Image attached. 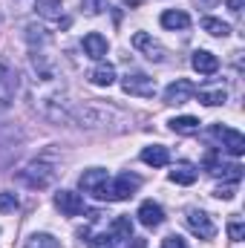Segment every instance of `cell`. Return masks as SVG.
Here are the masks:
<instances>
[{
    "mask_svg": "<svg viewBox=\"0 0 245 248\" xmlns=\"http://www.w3.org/2000/svg\"><path fill=\"white\" fill-rule=\"evenodd\" d=\"M136 217H138V222H141L144 228H159V225L165 222V211H162V205H156V202H141Z\"/></svg>",
    "mask_w": 245,
    "mask_h": 248,
    "instance_id": "obj_9",
    "label": "cell"
},
{
    "mask_svg": "<svg viewBox=\"0 0 245 248\" xmlns=\"http://www.w3.org/2000/svg\"><path fill=\"white\" fill-rule=\"evenodd\" d=\"M228 9H231V12H240V9H243V0H228Z\"/></svg>",
    "mask_w": 245,
    "mask_h": 248,
    "instance_id": "obj_28",
    "label": "cell"
},
{
    "mask_svg": "<svg viewBox=\"0 0 245 248\" xmlns=\"http://www.w3.org/2000/svg\"><path fill=\"white\" fill-rule=\"evenodd\" d=\"M193 93H196L193 81H187V78H176L173 84H168V90H165V101H168V104H184V101L193 98Z\"/></svg>",
    "mask_w": 245,
    "mask_h": 248,
    "instance_id": "obj_6",
    "label": "cell"
},
{
    "mask_svg": "<svg viewBox=\"0 0 245 248\" xmlns=\"http://www.w3.org/2000/svg\"><path fill=\"white\" fill-rule=\"evenodd\" d=\"M133 46L141 49L150 61H165V46H162L159 41H153L147 32H136V35H133Z\"/></svg>",
    "mask_w": 245,
    "mask_h": 248,
    "instance_id": "obj_8",
    "label": "cell"
},
{
    "mask_svg": "<svg viewBox=\"0 0 245 248\" xmlns=\"http://www.w3.org/2000/svg\"><path fill=\"white\" fill-rule=\"evenodd\" d=\"M196 176H199V170H196L190 162H179V165L170 170V182H176V185H193Z\"/></svg>",
    "mask_w": 245,
    "mask_h": 248,
    "instance_id": "obj_13",
    "label": "cell"
},
{
    "mask_svg": "<svg viewBox=\"0 0 245 248\" xmlns=\"http://www.w3.org/2000/svg\"><path fill=\"white\" fill-rule=\"evenodd\" d=\"M211 136L222 141V147L231 153V156H243L245 153V136L234 127H222V124H214L211 127Z\"/></svg>",
    "mask_w": 245,
    "mask_h": 248,
    "instance_id": "obj_3",
    "label": "cell"
},
{
    "mask_svg": "<svg viewBox=\"0 0 245 248\" xmlns=\"http://www.w3.org/2000/svg\"><path fill=\"white\" fill-rule=\"evenodd\" d=\"M90 248H113V237L110 234H95L90 240Z\"/></svg>",
    "mask_w": 245,
    "mask_h": 248,
    "instance_id": "obj_25",
    "label": "cell"
},
{
    "mask_svg": "<svg viewBox=\"0 0 245 248\" xmlns=\"http://www.w3.org/2000/svg\"><path fill=\"white\" fill-rule=\"evenodd\" d=\"M81 6L87 9V15H98L107 9V0H81Z\"/></svg>",
    "mask_w": 245,
    "mask_h": 248,
    "instance_id": "obj_24",
    "label": "cell"
},
{
    "mask_svg": "<svg viewBox=\"0 0 245 248\" xmlns=\"http://www.w3.org/2000/svg\"><path fill=\"white\" fill-rule=\"evenodd\" d=\"M110 237H122V240H130L133 237V219L130 217H119L110 228Z\"/></svg>",
    "mask_w": 245,
    "mask_h": 248,
    "instance_id": "obj_20",
    "label": "cell"
},
{
    "mask_svg": "<svg viewBox=\"0 0 245 248\" xmlns=\"http://www.w3.org/2000/svg\"><path fill=\"white\" fill-rule=\"evenodd\" d=\"M107 38L104 35H98V32H90L87 38H84V52L90 55V58H95V61H101L104 55H107Z\"/></svg>",
    "mask_w": 245,
    "mask_h": 248,
    "instance_id": "obj_11",
    "label": "cell"
},
{
    "mask_svg": "<svg viewBox=\"0 0 245 248\" xmlns=\"http://www.w3.org/2000/svg\"><path fill=\"white\" fill-rule=\"evenodd\" d=\"M35 9H38V15H41V17H49V20L61 17V12H63L61 0H38V3H35Z\"/></svg>",
    "mask_w": 245,
    "mask_h": 248,
    "instance_id": "obj_18",
    "label": "cell"
},
{
    "mask_svg": "<svg viewBox=\"0 0 245 248\" xmlns=\"http://www.w3.org/2000/svg\"><path fill=\"white\" fill-rule=\"evenodd\" d=\"M162 26L165 29H187L190 26V17H187V12H182V9H168V12H162Z\"/></svg>",
    "mask_w": 245,
    "mask_h": 248,
    "instance_id": "obj_14",
    "label": "cell"
},
{
    "mask_svg": "<svg viewBox=\"0 0 245 248\" xmlns=\"http://www.w3.org/2000/svg\"><path fill=\"white\" fill-rule=\"evenodd\" d=\"M228 237H231L234 243H243L245 240V225L243 222H228Z\"/></svg>",
    "mask_w": 245,
    "mask_h": 248,
    "instance_id": "obj_23",
    "label": "cell"
},
{
    "mask_svg": "<svg viewBox=\"0 0 245 248\" xmlns=\"http://www.w3.org/2000/svg\"><path fill=\"white\" fill-rule=\"evenodd\" d=\"M225 98H228L225 90H199V101L208 107H219V104H225Z\"/></svg>",
    "mask_w": 245,
    "mask_h": 248,
    "instance_id": "obj_19",
    "label": "cell"
},
{
    "mask_svg": "<svg viewBox=\"0 0 245 248\" xmlns=\"http://www.w3.org/2000/svg\"><path fill=\"white\" fill-rule=\"evenodd\" d=\"M184 222H187L190 234H196L199 240H214V237H216V225H214L211 217H208L205 211H199V208H190V211L184 214Z\"/></svg>",
    "mask_w": 245,
    "mask_h": 248,
    "instance_id": "obj_2",
    "label": "cell"
},
{
    "mask_svg": "<svg viewBox=\"0 0 245 248\" xmlns=\"http://www.w3.org/2000/svg\"><path fill=\"white\" fill-rule=\"evenodd\" d=\"M202 29H205L208 35H214V38H225V35L231 32V26H228L225 20H219V17H202Z\"/></svg>",
    "mask_w": 245,
    "mask_h": 248,
    "instance_id": "obj_17",
    "label": "cell"
},
{
    "mask_svg": "<svg viewBox=\"0 0 245 248\" xmlns=\"http://www.w3.org/2000/svg\"><path fill=\"white\" fill-rule=\"evenodd\" d=\"M26 248H61V246L52 234H35V237H29Z\"/></svg>",
    "mask_w": 245,
    "mask_h": 248,
    "instance_id": "obj_21",
    "label": "cell"
},
{
    "mask_svg": "<svg viewBox=\"0 0 245 248\" xmlns=\"http://www.w3.org/2000/svg\"><path fill=\"white\" fill-rule=\"evenodd\" d=\"M55 208L63 217H78L84 211V196L75 190H61V193H55Z\"/></svg>",
    "mask_w": 245,
    "mask_h": 248,
    "instance_id": "obj_7",
    "label": "cell"
},
{
    "mask_svg": "<svg viewBox=\"0 0 245 248\" xmlns=\"http://www.w3.org/2000/svg\"><path fill=\"white\" fill-rule=\"evenodd\" d=\"M110 182V176H107V170H101V168H90V170H84L81 173V179H78V185L84 193H92L95 199H101L104 196V187Z\"/></svg>",
    "mask_w": 245,
    "mask_h": 248,
    "instance_id": "obj_5",
    "label": "cell"
},
{
    "mask_svg": "<svg viewBox=\"0 0 245 248\" xmlns=\"http://www.w3.org/2000/svg\"><path fill=\"white\" fill-rule=\"evenodd\" d=\"M147 246V243H144V240H136V243H133V246H127V248H144Z\"/></svg>",
    "mask_w": 245,
    "mask_h": 248,
    "instance_id": "obj_29",
    "label": "cell"
},
{
    "mask_svg": "<svg viewBox=\"0 0 245 248\" xmlns=\"http://www.w3.org/2000/svg\"><path fill=\"white\" fill-rule=\"evenodd\" d=\"M214 196H219V199H234V185L216 187V190H214Z\"/></svg>",
    "mask_w": 245,
    "mask_h": 248,
    "instance_id": "obj_27",
    "label": "cell"
},
{
    "mask_svg": "<svg viewBox=\"0 0 245 248\" xmlns=\"http://www.w3.org/2000/svg\"><path fill=\"white\" fill-rule=\"evenodd\" d=\"M90 81H92L95 87H110V84L116 81V66H113V63H98V66L90 72Z\"/></svg>",
    "mask_w": 245,
    "mask_h": 248,
    "instance_id": "obj_15",
    "label": "cell"
},
{
    "mask_svg": "<svg viewBox=\"0 0 245 248\" xmlns=\"http://www.w3.org/2000/svg\"><path fill=\"white\" fill-rule=\"evenodd\" d=\"M122 87H124L127 95H138V98H153V95H156V84H153V78H147L144 72L127 75L122 81Z\"/></svg>",
    "mask_w": 245,
    "mask_h": 248,
    "instance_id": "obj_4",
    "label": "cell"
},
{
    "mask_svg": "<svg viewBox=\"0 0 245 248\" xmlns=\"http://www.w3.org/2000/svg\"><path fill=\"white\" fill-rule=\"evenodd\" d=\"M162 248H187V243H184L179 234H170V237L162 240Z\"/></svg>",
    "mask_w": 245,
    "mask_h": 248,
    "instance_id": "obj_26",
    "label": "cell"
},
{
    "mask_svg": "<svg viewBox=\"0 0 245 248\" xmlns=\"http://www.w3.org/2000/svg\"><path fill=\"white\" fill-rule=\"evenodd\" d=\"M170 130L182 133V136H190V133L199 130V119H193V116H176V119H170Z\"/></svg>",
    "mask_w": 245,
    "mask_h": 248,
    "instance_id": "obj_16",
    "label": "cell"
},
{
    "mask_svg": "<svg viewBox=\"0 0 245 248\" xmlns=\"http://www.w3.org/2000/svg\"><path fill=\"white\" fill-rule=\"evenodd\" d=\"M141 162L150 165V168H165V165L170 162V153H168V147H162V144H150V147L141 150Z\"/></svg>",
    "mask_w": 245,
    "mask_h": 248,
    "instance_id": "obj_12",
    "label": "cell"
},
{
    "mask_svg": "<svg viewBox=\"0 0 245 248\" xmlns=\"http://www.w3.org/2000/svg\"><path fill=\"white\" fill-rule=\"evenodd\" d=\"M190 66H193L199 75H214V72L219 69V58H216L214 52H208V49H196L193 58H190Z\"/></svg>",
    "mask_w": 245,
    "mask_h": 248,
    "instance_id": "obj_10",
    "label": "cell"
},
{
    "mask_svg": "<svg viewBox=\"0 0 245 248\" xmlns=\"http://www.w3.org/2000/svg\"><path fill=\"white\" fill-rule=\"evenodd\" d=\"M17 211V196L15 193H0V214H12Z\"/></svg>",
    "mask_w": 245,
    "mask_h": 248,
    "instance_id": "obj_22",
    "label": "cell"
},
{
    "mask_svg": "<svg viewBox=\"0 0 245 248\" xmlns=\"http://www.w3.org/2000/svg\"><path fill=\"white\" fill-rule=\"evenodd\" d=\"M138 185H141V179H138V176H133V173H122L119 179L107 182L101 199H116V202H119V199H130V196L138 190Z\"/></svg>",
    "mask_w": 245,
    "mask_h": 248,
    "instance_id": "obj_1",
    "label": "cell"
}]
</instances>
